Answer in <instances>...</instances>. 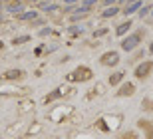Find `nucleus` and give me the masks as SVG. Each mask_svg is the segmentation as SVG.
<instances>
[{"mask_svg": "<svg viewBox=\"0 0 153 139\" xmlns=\"http://www.w3.org/2000/svg\"><path fill=\"white\" fill-rule=\"evenodd\" d=\"M151 54H153V44H151Z\"/></svg>", "mask_w": 153, "mask_h": 139, "instance_id": "nucleus-15", "label": "nucleus"}, {"mask_svg": "<svg viewBox=\"0 0 153 139\" xmlns=\"http://www.w3.org/2000/svg\"><path fill=\"white\" fill-rule=\"evenodd\" d=\"M68 80L70 82H88V80H91V70L85 66H79L78 70L68 74Z\"/></svg>", "mask_w": 153, "mask_h": 139, "instance_id": "nucleus-2", "label": "nucleus"}, {"mask_svg": "<svg viewBox=\"0 0 153 139\" xmlns=\"http://www.w3.org/2000/svg\"><path fill=\"white\" fill-rule=\"evenodd\" d=\"M117 62H119L117 52H108V54H103V58H102V64H103V66H115Z\"/></svg>", "mask_w": 153, "mask_h": 139, "instance_id": "nucleus-7", "label": "nucleus"}, {"mask_svg": "<svg viewBox=\"0 0 153 139\" xmlns=\"http://www.w3.org/2000/svg\"><path fill=\"white\" fill-rule=\"evenodd\" d=\"M121 78H123V74H121V72H117V74H114V76L109 78V82H111V83H117Z\"/></svg>", "mask_w": 153, "mask_h": 139, "instance_id": "nucleus-12", "label": "nucleus"}, {"mask_svg": "<svg viewBox=\"0 0 153 139\" xmlns=\"http://www.w3.org/2000/svg\"><path fill=\"white\" fill-rule=\"evenodd\" d=\"M72 91H70V88H58L54 94H50V95H46L44 97V101L48 103V101H54V100H58V97H62V95H70Z\"/></svg>", "mask_w": 153, "mask_h": 139, "instance_id": "nucleus-6", "label": "nucleus"}, {"mask_svg": "<svg viewBox=\"0 0 153 139\" xmlns=\"http://www.w3.org/2000/svg\"><path fill=\"white\" fill-rule=\"evenodd\" d=\"M133 91H135L133 83H123V85H121V89L117 91V95H131Z\"/></svg>", "mask_w": 153, "mask_h": 139, "instance_id": "nucleus-8", "label": "nucleus"}, {"mask_svg": "<svg viewBox=\"0 0 153 139\" xmlns=\"http://www.w3.org/2000/svg\"><path fill=\"white\" fill-rule=\"evenodd\" d=\"M129 26H131V24H129V22H127V24H121V26H119V28H117V34H123V32H125V30H129Z\"/></svg>", "mask_w": 153, "mask_h": 139, "instance_id": "nucleus-13", "label": "nucleus"}, {"mask_svg": "<svg viewBox=\"0 0 153 139\" xmlns=\"http://www.w3.org/2000/svg\"><path fill=\"white\" fill-rule=\"evenodd\" d=\"M121 125V115H103L96 121V127L102 129L103 133H109V131H115V129Z\"/></svg>", "mask_w": 153, "mask_h": 139, "instance_id": "nucleus-1", "label": "nucleus"}, {"mask_svg": "<svg viewBox=\"0 0 153 139\" xmlns=\"http://www.w3.org/2000/svg\"><path fill=\"white\" fill-rule=\"evenodd\" d=\"M115 139H137V133L135 131H127V133L119 135V137H115Z\"/></svg>", "mask_w": 153, "mask_h": 139, "instance_id": "nucleus-10", "label": "nucleus"}, {"mask_svg": "<svg viewBox=\"0 0 153 139\" xmlns=\"http://www.w3.org/2000/svg\"><path fill=\"white\" fill-rule=\"evenodd\" d=\"M151 70H153V64H151V62H145V64H141V66L135 70V76L139 80H143V78H147V76H149Z\"/></svg>", "mask_w": 153, "mask_h": 139, "instance_id": "nucleus-4", "label": "nucleus"}, {"mask_svg": "<svg viewBox=\"0 0 153 139\" xmlns=\"http://www.w3.org/2000/svg\"><path fill=\"white\" fill-rule=\"evenodd\" d=\"M26 74L22 72V70H8V72L2 74V80L4 82H10V80H22Z\"/></svg>", "mask_w": 153, "mask_h": 139, "instance_id": "nucleus-5", "label": "nucleus"}, {"mask_svg": "<svg viewBox=\"0 0 153 139\" xmlns=\"http://www.w3.org/2000/svg\"><path fill=\"white\" fill-rule=\"evenodd\" d=\"M30 106H34L32 101H20V107H18V113H24V111H28Z\"/></svg>", "mask_w": 153, "mask_h": 139, "instance_id": "nucleus-9", "label": "nucleus"}, {"mask_svg": "<svg viewBox=\"0 0 153 139\" xmlns=\"http://www.w3.org/2000/svg\"><path fill=\"white\" fill-rule=\"evenodd\" d=\"M24 42H28V36H22V38H16V40H14V44H24Z\"/></svg>", "mask_w": 153, "mask_h": 139, "instance_id": "nucleus-14", "label": "nucleus"}, {"mask_svg": "<svg viewBox=\"0 0 153 139\" xmlns=\"http://www.w3.org/2000/svg\"><path fill=\"white\" fill-rule=\"evenodd\" d=\"M139 40H141V34H133V36H129V38H125L123 42H121V48H123V50H133V48L139 44Z\"/></svg>", "mask_w": 153, "mask_h": 139, "instance_id": "nucleus-3", "label": "nucleus"}, {"mask_svg": "<svg viewBox=\"0 0 153 139\" xmlns=\"http://www.w3.org/2000/svg\"><path fill=\"white\" fill-rule=\"evenodd\" d=\"M139 6H141V2H133L131 6H127V8H125V12H127V14H131V12H135Z\"/></svg>", "mask_w": 153, "mask_h": 139, "instance_id": "nucleus-11", "label": "nucleus"}]
</instances>
